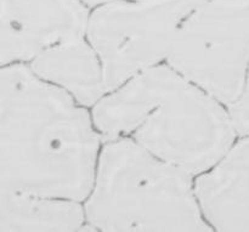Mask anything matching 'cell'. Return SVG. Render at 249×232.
<instances>
[{
  "instance_id": "6da1fadb",
  "label": "cell",
  "mask_w": 249,
  "mask_h": 232,
  "mask_svg": "<svg viewBox=\"0 0 249 232\" xmlns=\"http://www.w3.org/2000/svg\"><path fill=\"white\" fill-rule=\"evenodd\" d=\"M102 145L91 108L27 63L1 66L0 191L84 202Z\"/></svg>"
},
{
  "instance_id": "7a4b0ae2",
  "label": "cell",
  "mask_w": 249,
  "mask_h": 232,
  "mask_svg": "<svg viewBox=\"0 0 249 232\" xmlns=\"http://www.w3.org/2000/svg\"><path fill=\"white\" fill-rule=\"evenodd\" d=\"M91 112L104 141L133 139L194 178L238 138L229 107L167 61L107 92Z\"/></svg>"
},
{
  "instance_id": "3957f363",
  "label": "cell",
  "mask_w": 249,
  "mask_h": 232,
  "mask_svg": "<svg viewBox=\"0 0 249 232\" xmlns=\"http://www.w3.org/2000/svg\"><path fill=\"white\" fill-rule=\"evenodd\" d=\"M89 231H212L195 178L130 138L105 140L84 199Z\"/></svg>"
},
{
  "instance_id": "277c9868",
  "label": "cell",
  "mask_w": 249,
  "mask_h": 232,
  "mask_svg": "<svg viewBox=\"0 0 249 232\" xmlns=\"http://www.w3.org/2000/svg\"><path fill=\"white\" fill-rule=\"evenodd\" d=\"M207 0H118L91 11L87 38L101 58L107 92L167 61L185 19Z\"/></svg>"
},
{
  "instance_id": "5b68a950",
  "label": "cell",
  "mask_w": 249,
  "mask_h": 232,
  "mask_svg": "<svg viewBox=\"0 0 249 232\" xmlns=\"http://www.w3.org/2000/svg\"><path fill=\"white\" fill-rule=\"evenodd\" d=\"M230 106L249 67V0H207L184 21L167 58Z\"/></svg>"
},
{
  "instance_id": "8992f818",
  "label": "cell",
  "mask_w": 249,
  "mask_h": 232,
  "mask_svg": "<svg viewBox=\"0 0 249 232\" xmlns=\"http://www.w3.org/2000/svg\"><path fill=\"white\" fill-rule=\"evenodd\" d=\"M90 15L82 0H0V63H29L55 44L85 36Z\"/></svg>"
},
{
  "instance_id": "52a82bcc",
  "label": "cell",
  "mask_w": 249,
  "mask_h": 232,
  "mask_svg": "<svg viewBox=\"0 0 249 232\" xmlns=\"http://www.w3.org/2000/svg\"><path fill=\"white\" fill-rule=\"evenodd\" d=\"M195 189L212 231H249V134L195 178Z\"/></svg>"
},
{
  "instance_id": "ba28073f",
  "label": "cell",
  "mask_w": 249,
  "mask_h": 232,
  "mask_svg": "<svg viewBox=\"0 0 249 232\" xmlns=\"http://www.w3.org/2000/svg\"><path fill=\"white\" fill-rule=\"evenodd\" d=\"M27 65L36 75L89 108L107 94L101 58L87 36L55 44Z\"/></svg>"
},
{
  "instance_id": "9c48e42d",
  "label": "cell",
  "mask_w": 249,
  "mask_h": 232,
  "mask_svg": "<svg viewBox=\"0 0 249 232\" xmlns=\"http://www.w3.org/2000/svg\"><path fill=\"white\" fill-rule=\"evenodd\" d=\"M88 231L84 203L61 197L0 191V232Z\"/></svg>"
},
{
  "instance_id": "30bf717a",
  "label": "cell",
  "mask_w": 249,
  "mask_h": 232,
  "mask_svg": "<svg viewBox=\"0 0 249 232\" xmlns=\"http://www.w3.org/2000/svg\"><path fill=\"white\" fill-rule=\"evenodd\" d=\"M90 10H95V9H99V7L105 6V5H108L112 4L114 1H118V0H82Z\"/></svg>"
},
{
  "instance_id": "8fae6325",
  "label": "cell",
  "mask_w": 249,
  "mask_h": 232,
  "mask_svg": "<svg viewBox=\"0 0 249 232\" xmlns=\"http://www.w3.org/2000/svg\"><path fill=\"white\" fill-rule=\"evenodd\" d=\"M130 1H135V0H130Z\"/></svg>"
}]
</instances>
